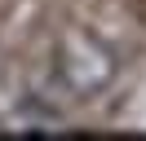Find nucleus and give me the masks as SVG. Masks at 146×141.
<instances>
[{"mask_svg":"<svg viewBox=\"0 0 146 141\" xmlns=\"http://www.w3.org/2000/svg\"><path fill=\"white\" fill-rule=\"evenodd\" d=\"M53 79L62 84L66 97H75V101L98 97L102 88L115 79V53H111L93 31L66 26L62 40H58V53H53Z\"/></svg>","mask_w":146,"mask_h":141,"instance_id":"1","label":"nucleus"}]
</instances>
